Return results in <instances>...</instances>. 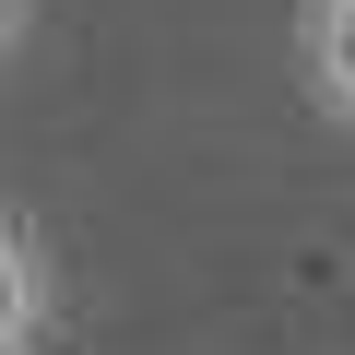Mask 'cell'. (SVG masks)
<instances>
[{"label":"cell","instance_id":"6da1fadb","mask_svg":"<svg viewBox=\"0 0 355 355\" xmlns=\"http://www.w3.org/2000/svg\"><path fill=\"white\" fill-rule=\"evenodd\" d=\"M284 60H296V107L355 142V0H296L284 12Z\"/></svg>","mask_w":355,"mask_h":355},{"label":"cell","instance_id":"7a4b0ae2","mask_svg":"<svg viewBox=\"0 0 355 355\" xmlns=\"http://www.w3.org/2000/svg\"><path fill=\"white\" fill-rule=\"evenodd\" d=\"M48 331H60V261H48L36 214L0 202V355H48Z\"/></svg>","mask_w":355,"mask_h":355},{"label":"cell","instance_id":"3957f363","mask_svg":"<svg viewBox=\"0 0 355 355\" xmlns=\"http://www.w3.org/2000/svg\"><path fill=\"white\" fill-rule=\"evenodd\" d=\"M36 12H48V0H0V71H12V60L36 48Z\"/></svg>","mask_w":355,"mask_h":355}]
</instances>
